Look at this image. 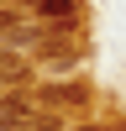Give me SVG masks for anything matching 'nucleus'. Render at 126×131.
I'll return each mask as SVG.
<instances>
[{
  "mask_svg": "<svg viewBox=\"0 0 126 131\" xmlns=\"http://www.w3.org/2000/svg\"><path fill=\"white\" fill-rule=\"evenodd\" d=\"M84 131H100V126H84Z\"/></svg>",
  "mask_w": 126,
  "mask_h": 131,
  "instance_id": "6",
  "label": "nucleus"
},
{
  "mask_svg": "<svg viewBox=\"0 0 126 131\" xmlns=\"http://www.w3.org/2000/svg\"><path fill=\"white\" fill-rule=\"evenodd\" d=\"M26 79H32L26 58L21 52H0V84H26Z\"/></svg>",
  "mask_w": 126,
  "mask_h": 131,
  "instance_id": "3",
  "label": "nucleus"
},
{
  "mask_svg": "<svg viewBox=\"0 0 126 131\" xmlns=\"http://www.w3.org/2000/svg\"><path fill=\"white\" fill-rule=\"evenodd\" d=\"M42 105H47V110H84V105H89V89H84L79 79L47 84V89H42Z\"/></svg>",
  "mask_w": 126,
  "mask_h": 131,
  "instance_id": "1",
  "label": "nucleus"
},
{
  "mask_svg": "<svg viewBox=\"0 0 126 131\" xmlns=\"http://www.w3.org/2000/svg\"><path fill=\"white\" fill-rule=\"evenodd\" d=\"M32 115H37V110H32V100H26V94H16V100L0 105V131H16L21 121H32Z\"/></svg>",
  "mask_w": 126,
  "mask_h": 131,
  "instance_id": "2",
  "label": "nucleus"
},
{
  "mask_svg": "<svg viewBox=\"0 0 126 131\" xmlns=\"http://www.w3.org/2000/svg\"><path fill=\"white\" fill-rule=\"evenodd\" d=\"M37 5H42V16H63V21L74 16V0H37Z\"/></svg>",
  "mask_w": 126,
  "mask_h": 131,
  "instance_id": "4",
  "label": "nucleus"
},
{
  "mask_svg": "<svg viewBox=\"0 0 126 131\" xmlns=\"http://www.w3.org/2000/svg\"><path fill=\"white\" fill-rule=\"evenodd\" d=\"M16 26H21V21L10 16V10H0V31H16Z\"/></svg>",
  "mask_w": 126,
  "mask_h": 131,
  "instance_id": "5",
  "label": "nucleus"
}]
</instances>
